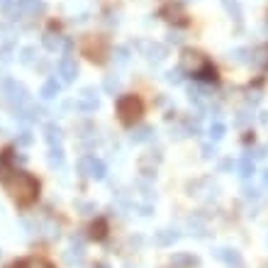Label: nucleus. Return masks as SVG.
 <instances>
[{
  "mask_svg": "<svg viewBox=\"0 0 268 268\" xmlns=\"http://www.w3.org/2000/svg\"><path fill=\"white\" fill-rule=\"evenodd\" d=\"M5 188L10 193L12 198L17 200V205H32L39 195V180L24 173V171H12V176L5 180Z\"/></svg>",
  "mask_w": 268,
  "mask_h": 268,
  "instance_id": "f257e3e1",
  "label": "nucleus"
},
{
  "mask_svg": "<svg viewBox=\"0 0 268 268\" xmlns=\"http://www.w3.org/2000/svg\"><path fill=\"white\" fill-rule=\"evenodd\" d=\"M142 112H144V105L137 95H122L117 100V115H120V120L124 124H134L142 117Z\"/></svg>",
  "mask_w": 268,
  "mask_h": 268,
  "instance_id": "f03ea898",
  "label": "nucleus"
},
{
  "mask_svg": "<svg viewBox=\"0 0 268 268\" xmlns=\"http://www.w3.org/2000/svg\"><path fill=\"white\" fill-rule=\"evenodd\" d=\"M3 95H5V100L10 102V105H15L17 110L30 102L27 88H24L22 83H17V81H5V83H3Z\"/></svg>",
  "mask_w": 268,
  "mask_h": 268,
  "instance_id": "7ed1b4c3",
  "label": "nucleus"
},
{
  "mask_svg": "<svg viewBox=\"0 0 268 268\" xmlns=\"http://www.w3.org/2000/svg\"><path fill=\"white\" fill-rule=\"evenodd\" d=\"M78 171L86 176V178L102 180V178H105V173H108V166L102 164L100 158H95V156H83L78 161Z\"/></svg>",
  "mask_w": 268,
  "mask_h": 268,
  "instance_id": "20e7f679",
  "label": "nucleus"
},
{
  "mask_svg": "<svg viewBox=\"0 0 268 268\" xmlns=\"http://www.w3.org/2000/svg\"><path fill=\"white\" fill-rule=\"evenodd\" d=\"M205 66H207V59L200 51H183V56H180V71L183 73H190V76L198 78V73Z\"/></svg>",
  "mask_w": 268,
  "mask_h": 268,
  "instance_id": "39448f33",
  "label": "nucleus"
},
{
  "mask_svg": "<svg viewBox=\"0 0 268 268\" xmlns=\"http://www.w3.org/2000/svg\"><path fill=\"white\" fill-rule=\"evenodd\" d=\"M56 73H59L61 83H73V81H76V76H78V64H76L73 59L64 56V59L56 64Z\"/></svg>",
  "mask_w": 268,
  "mask_h": 268,
  "instance_id": "423d86ee",
  "label": "nucleus"
},
{
  "mask_svg": "<svg viewBox=\"0 0 268 268\" xmlns=\"http://www.w3.org/2000/svg\"><path fill=\"white\" fill-rule=\"evenodd\" d=\"M76 108L81 112H95L100 108V100H98V93L95 88H83L78 95V100H76Z\"/></svg>",
  "mask_w": 268,
  "mask_h": 268,
  "instance_id": "0eeeda50",
  "label": "nucleus"
},
{
  "mask_svg": "<svg viewBox=\"0 0 268 268\" xmlns=\"http://www.w3.org/2000/svg\"><path fill=\"white\" fill-rule=\"evenodd\" d=\"M137 49H139V51H142L149 61H154V64H161V61L166 59V46L156 44V42H139Z\"/></svg>",
  "mask_w": 268,
  "mask_h": 268,
  "instance_id": "6e6552de",
  "label": "nucleus"
},
{
  "mask_svg": "<svg viewBox=\"0 0 268 268\" xmlns=\"http://www.w3.org/2000/svg\"><path fill=\"white\" fill-rule=\"evenodd\" d=\"M215 256L224 261L227 266H239L242 263V256H239V251L234 249H227V246H220V249H215Z\"/></svg>",
  "mask_w": 268,
  "mask_h": 268,
  "instance_id": "1a4fd4ad",
  "label": "nucleus"
},
{
  "mask_svg": "<svg viewBox=\"0 0 268 268\" xmlns=\"http://www.w3.org/2000/svg\"><path fill=\"white\" fill-rule=\"evenodd\" d=\"M171 266L173 268H193V266H200V261H198V256H193V254H173V256H171Z\"/></svg>",
  "mask_w": 268,
  "mask_h": 268,
  "instance_id": "9d476101",
  "label": "nucleus"
},
{
  "mask_svg": "<svg viewBox=\"0 0 268 268\" xmlns=\"http://www.w3.org/2000/svg\"><path fill=\"white\" fill-rule=\"evenodd\" d=\"M44 139H46V144L51 146H61V139H64V134H61V129H59V124H54V122H49L44 127Z\"/></svg>",
  "mask_w": 268,
  "mask_h": 268,
  "instance_id": "9b49d317",
  "label": "nucleus"
},
{
  "mask_svg": "<svg viewBox=\"0 0 268 268\" xmlns=\"http://www.w3.org/2000/svg\"><path fill=\"white\" fill-rule=\"evenodd\" d=\"M12 171H15V168H12V151L8 149V151L0 154V180L5 183V180L12 176Z\"/></svg>",
  "mask_w": 268,
  "mask_h": 268,
  "instance_id": "f8f14e48",
  "label": "nucleus"
},
{
  "mask_svg": "<svg viewBox=\"0 0 268 268\" xmlns=\"http://www.w3.org/2000/svg\"><path fill=\"white\" fill-rule=\"evenodd\" d=\"M129 139H132L134 144H144V142H149V139H154V127L142 124V127H137V129L129 134Z\"/></svg>",
  "mask_w": 268,
  "mask_h": 268,
  "instance_id": "ddd939ff",
  "label": "nucleus"
},
{
  "mask_svg": "<svg viewBox=\"0 0 268 268\" xmlns=\"http://www.w3.org/2000/svg\"><path fill=\"white\" fill-rule=\"evenodd\" d=\"M188 95L195 105H207V100H210V90L202 88V86H190Z\"/></svg>",
  "mask_w": 268,
  "mask_h": 268,
  "instance_id": "4468645a",
  "label": "nucleus"
},
{
  "mask_svg": "<svg viewBox=\"0 0 268 268\" xmlns=\"http://www.w3.org/2000/svg\"><path fill=\"white\" fill-rule=\"evenodd\" d=\"M59 93H61V83H59L56 78H49L44 86H42V93H39V95H42L44 100H54Z\"/></svg>",
  "mask_w": 268,
  "mask_h": 268,
  "instance_id": "2eb2a0df",
  "label": "nucleus"
},
{
  "mask_svg": "<svg viewBox=\"0 0 268 268\" xmlns=\"http://www.w3.org/2000/svg\"><path fill=\"white\" fill-rule=\"evenodd\" d=\"M164 15H166L168 22L185 24V15H183V10H180L178 5H166V8H164Z\"/></svg>",
  "mask_w": 268,
  "mask_h": 268,
  "instance_id": "dca6fc26",
  "label": "nucleus"
},
{
  "mask_svg": "<svg viewBox=\"0 0 268 268\" xmlns=\"http://www.w3.org/2000/svg\"><path fill=\"white\" fill-rule=\"evenodd\" d=\"M178 229H161V232H156V239H158V244H164V246H171L173 242H178Z\"/></svg>",
  "mask_w": 268,
  "mask_h": 268,
  "instance_id": "f3484780",
  "label": "nucleus"
},
{
  "mask_svg": "<svg viewBox=\"0 0 268 268\" xmlns=\"http://www.w3.org/2000/svg\"><path fill=\"white\" fill-rule=\"evenodd\" d=\"M251 64L261 68H268V46H261L256 51H251Z\"/></svg>",
  "mask_w": 268,
  "mask_h": 268,
  "instance_id": "a211bd4d",
  "label": "nucleus"
},
{
  "mask_svg": "<svg viewBox=\"0 0 268 268\" xmlns=\"http://www.w3.org/2000/svg\"><path fill=\"white\" fill-rule=\"evenodd\" d=\"M224 134H227V127H224L222 122H212L210 127H207V137H210V142H220V139H224Z\"/></svg>",
  "mask_w": 268,
  "mask_h": 268,
  "instance_id": "6ab92c4d",
  "label": "nucleus"
},
{
  "mask_svg": "<svg viewBox=\"0 0 268 268\" xmlns=\"http://www.w3.org/2000/svg\"><path fill=\"white\" fill-rule=\"evenodd\" d=\"M17 8L24 12H42L44 10V3L42 0H17Z\"/></svg>",
  "mask_w": 268,
  "mask_h": 268,
  "instance_id": "aec40b11",
  "label": "nucleus"
},
{
  "mask_svg": "<svg viewBox=\"0 0 268 268\" xmlns=\"http://www.w3.org/2000/svg\"><path fill=\"white\" fill-rule=\"evenodd\" d=\"M236 166H239V176H242L244 180H249L251 176H254V161H251L249 156H244L239 164H236Z\"/></svg>",
  "mask_w": 268,
  "mask_h": 268,
  "instance_id": "412c9836",
  "label": "nucleus"
},
{
  "mask_svg": "<svg viewBox=\"0 0 268 268\" xmlns=\"http://www.w3.org/2000/svg\"><path fill=\"white\" fill-rule=\"evenodd\" d=\"M42 44H44L49 51H56V49H61V37L54 32H46L44 37H42Z\"/></svg>",
  "mask_w": 268,
  "mask_h": 268,
  "instance_id": "4be33fe9",
  "label": "nucleus"
},
{
  "mask_svg": "<svg viewBox=\"0 0 268 268\" xmlns=\"http://www.w3.org/2000/svg\"><path fill=\"white\" fill-rule=\"evenodd\" d=\"M222 5H224V10L234 17L236 22L242 20V5H239V0H222Z\"/></svg>",
  "mask_w": 268,
  "mask_h": 268,
  "instance_id": "5701e85b",
  "label": "nucleus"
},
{
  "mask_svg": "<svg viewBox=\"0 0 268 268\" xmlns=\"http://www.w3.org/2000/svg\"><path fill=\"white\" fill-rule=\"evenodd\" d=\"M49 166H54V168H61V166H64V151H61V146H54V149H49Z\"/></svg>",
  "mask_w": 268,
  "mask_h": 268,
  "instance_id": "b1692460",
  "label": "nucleus"
},
{
  "mask_svg": "<svg viewBox=\"0 0 268 268\" xmlns=\"http://www.w3.org/2000/svg\"><path fill=\"white\" fill-rule=\"evenodd\" d=\"M198 78H200L202 83H215V81H217V71H215V68L207 64V66H205L200 73H198Z\"/></svg>",
  "mask_w": 268,
  "mask_h": 268,
  "instance_id": "393cba45",
  "label": "nucleus"
},
{
  "mask_svg": "<svg viewBox=\"0 0 268 268\" xmlns=\"http://www.w3.org/2000/svg\"><path fill=\"white\" fill-rule=\"evenodd\" d=\"M105 234H108V224L102 222V220H98V222L90 227V236H93V239H102Z\"/></svg>",
  "mask_w": 268,
  "mask_h": 268,
  "instance_id": "a878e982",
  "label": "nucleus"
},
{
  "mask_svg": "<svg viewBox=\"0 0 268 268\" xmlns=\"http://www.w3.org/2000/svg\"><path fill=\"white\" fill-rule=\"evenodd\" d=\"M66 261L71 263V266H73V263H81V261H83V249H81V244L76 246V249H68Z\"/></svg>",
  "mask_w": 268,
  "mask_h": 268,
  "instance_id": "bb28decb",
  "label": "nucleus"
},
{
  "mask_svg": "<svg viewBox=\"0 0 268 268\" xmlns=\"http://www.w3.org/2000/svg\"><path fill=\"white\" fill-rule=\"evenodd\" d=\"M115 61H117L120 66H124V64L129 61V49H127V46H117V49H115Z\"/></svg>",
  "mask_w": 268,
  "mask_h": 268,
  "instance_id": "cd10ccee",
  "label": "nucleus"
},
{
  "mask_svg": "<svg viewBox=\"0 0 268 268\" xmlns=\"http://www.w3.org/2000/svg\"><path fill=\"white\" fill-rule=\"evenodd\" d=\"M20 268H51V263H46L44 258H30V261H24Z\"/></svg>",
  "mask_w": 268,
  "mask_h": 268,
  "instance_id": "c85d7f7f",
  "label": "nucleus"
},
{
  "mask_svg": "<svg viewBox=\"0 0 268 268\" xmlns=\"http://www.w3.org/2000/svg\"><path fill=\"white\" fill-rule=\"evenodd\" d=\"M246 54H251V51H249V49H234V51L229 54V59H234L236 64H246V61H249Z\"/></svg>",
  "mask_w": 268,
  "mask_h": 268,
  "instance_id": "c756f323",
  "label": "nucleus"
},
{
  "mask_svg": "<svg viewBox=\"0 0 268 268\" xmlns=\"http://www.w3.org/2000/svg\"><path fill=\"white\" fill-rule=\"evenodd\" d=\"M102 88L108 90V93H115V90L120 88V78H117V76H108L105 83H102Z\"/></svg>",
  "mask_w": 268,
  "mask_h": 268,
  "instance_id": "7c9ffc66",
  "label": "nucleus"
},
{
  "mask_svg": "<svg viewBox=\"0 0 268 268\" xmlns=\"http://www.w3.org/2000/svg\"><path fill=\"white\" fill-rule=\"evenodd\" d=\"M166 81H168V83H173V86H178L180 81H183V71H180V68H173V71H168V73H166Z\"/></svg>",
  "mask_w": 268,
  "mask_h": 268,
  "instance_id": "2f4dec72",
  "label": "nucleus"
},
{
  "mask_svg": "<svg viewBox=\"0 0 268 268\" xmlns=\"http://www.w3.org/2000/svg\"><path fill=\"white\" fill-rule=\"evenodd\" d=\"M20 61H22L24 66H27V64H32V61H34V46H24L22 56H20Z\"/></svg>",
  "mask_w": 268,
  "mask_h": 268,
  "instance_id": "473e14b6",
  "label": "nucleus"
},
{
  "mask_svg": "<svg viewBox=\"0 0 268 268\" xmlns=\"http://www.w3.org/2000/svg\"><path fill=\"white\" fill-rule=\"evenodd\" d=\"M17 144H20V146H30V144H32V134L27 132V129H24V132H20V137H17Z\"/></svg>",
  "mask_w": 268,
  "mask_h": 268,
  "instance_id": "72a5a7b5",
  "label": "nucleus"
},
{
  "mask_svg": "<svg viewBox=\"0 0 268 268\" xmlns=\"http://www.w3.org/2000/svg\"><path fill=\"white\" fill-rule=\"evenodd\" d=\"M202 156H205V158H215V156H217V146H215V144H205V146H202Z\"/></svg>",
  "mask_w": 268,
  "mask_h": 268,
  "instance_id": "f704fd0d",
  "label": "nucleus"
},
{
  "mask_svg": "<svg viewBox=\"0 0 268 268\" xmlns=\"http://www.w3.org/2000/svg\"><path fill=\"white\" fill-rule=\"evenodd\" d=\"M244 198L246 200H258V190L251 185H244Z\"/></svg>",
  "mask_w": 268,
  "mask_h": 268,
  "instance_id": "c9c22d12",
  "label": "nucleus"
},
{
  "mask_svg": "<svg viewBox=\"0 0 268 268\" xmlns=\"http://www.w3.org/2000/svg\"><path fill=\"white\" fill-rule=\"evenodd\" d=\"M251 117H254V115H249V110H242L239 115H236V124H246Z\"/></svg>",
  "mask_w": 268,
  "mask_h": 268,
  "instance_id": "e433bc0d",
  "label": "nucleus"
},
{
  "mask_svg": "<svg viewBox=\"0 0 268 268\" xmlns=\"http://www.w3.org/2000/svg\"><path fill=\"white\" fill-rule=\"evenodd\" d=\"M17 0H0V8H5V10H10L12 5H15Z\"/></svg>",
  "mask_w": 268,
  "mask_h": 268,
  "instance_id": "4c0bfd02",
  "label": "nucleus"
},
{
  "mask_svg": "<svg viewBox=\"0 0 268 268\" xmlns=\"http://www.w3.org/2000/svg\"><path fill=\"white\" fill-rule=\"evenodd\" d=\"M261 178H263V185H266V188H268V168H266V171H263V173H261Z\"/></svg>",
  "mask_w": 268,
  "mask_h": 268,
  "instance_id": "58836bf2",
  "label": "nucleus"
},
{
  "mask_svg": "<svg viewBox=\"0 0 268 268\" xmlns=\"http://www.w3.org/2000/svg\"><path fill=\"white\" fill-rule=\"evenodd\" d=\"M93 268H110V266H108V263H102V261H100V263H95Z\"/></svg>",
  "mask_w": 268,
  "mask_h": 268,
  "instance_id": "ea45409f",
  "label": "nucleus"
},
{
  "mask_svg": "<svg viewBox=\"0 0 268 268\" xmlns=\"http://www.w3.org/2000/svg\"><path fill=\"white\" fill-rule=\"evenodd\" d=\"M129 268H132V266H129Z\"/></svg>",
  "mask_w": 268,
  "mask_h": 268,
  "instance_id": "a19ab883",
  "label": "nucleus"
},
{
  "mask_svg": "<svg viewBox=\"0 0 268 268\" xmlns=\"http://www.w3.org/2000/svg\"><path fill=\"white\" fill-rule=\"evenodd\" d=\"M266 268H268V266H266Z\"/></svg>",
  "mask_w": 268,
  "mask_h": 268,
  "instance_id": "79ce46f5",
  "label": "nucleus"
}]
</instances>
